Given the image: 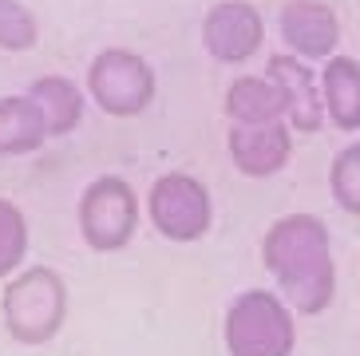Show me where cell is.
Wrapping results in <instances>:
<instances>
[{
	"label": "cell",
	"instance_id": "cell-1",
	"mask_svg": "<svg viewBox=\"0 0 360 356\" xmlns=\"http://www.w3.org/2000/svg\"><path fill=\"white\" fill-rule=\"evenodd\" d=\"M262 262L274 273V293L293 313H325L337 297V262L333 238L317 214H285L262 238Z\"/></svg>",
	"mask_w": 360,
	"mask_h": 356
},
{
	"label": "cell",
	"instance_id": "cell-2",
	"mask_svg": "<svg viewBox=\"0 0 360 356\" xmlns=\"http://www.w3.org/2000/svg\"><path fill=\"white\" fill-rule=\"evenodd\" d=\"M0 321L16 345H48L60 336L68 321V281L52 265H24L4 281L0 293Z\"/></svg>",
	"mask_w": 360,
	"mask_h": 356
},
{
	"label": "cell",
	"instance_id": "cell-3",
	"mask_svg": "<svg viewBox=\"0 0 360 356\" xmlns=\"http://www.w3.org/2000/svg\"><path fill=\"white\" fill-rule=\"evenodd\" d=\"M222 341L230 356H293V309L274 289H242L226 305Z\"/></svg>",
	"mask_w": 360,
	"mask_h": 356
},
{
	"label": "cell",
	"instance_id": "cell-4",
	"mask_svg": "<svg viewBox=\"0 0 360 356\" xmlns=\"http://www.w3.org/2000/svg\"><path fill=\"white\" fill-rule=\"evenodd\" d=\"M159 80L147 56L131 48H103L91 56L84 75V95L111 119H135L155 103Z\"/></svg>",
	"mask_w": 360,
	"mask_h": 356
},
{
	"label": "cell",
	"instance_id": "cell-5",
	"mask_svg": "<svg viewBox=\"0 0 360 356\" xmlns=\"http://www.w3.org/2000/svg\"><path fill=\"white\" fill-rule=\"evenodd\" d=\"M139 218H143V202L135 186L119 174H99L91 178L79 194L75 222H79V238L91 253H119L135 241Z\"/></svg>",
	"mask_w": 360,
	"mask_h": 356
},
{
	"label": "cell",
	"instance_id": "cell-6",
	"mask_svg": "<svg viewBox=\"0 0 360 356\" xmlns=\"http://www.w3.org/2000/svg\"><path fill=\"white\" fill-rule=\"evenodd\" d=\"M147 222L174 246L202 241L214 226V198L206 182L186 170H167L147 190Z\"/></svg>",
	"mask_w": 360,
	"mask_h": 356
},
{
	"label": "cell",
	"instance_id": "cell-7",
	"mask_svg": "<svg viewBox=\"0 0 360 356\" xmlns=\"http://www.w3.org/2000/svg\"><path fill=\"white\" fill-rule=\"evenodd\" d=\"M265 44V16L250 0H218L202 16V48L218 63H238L254 60Z\"/></svg>",
	"mask_w": 360,
	"mask_h": 356
},
{
	"label": "cell",
	"instance_id": "cell-8",
	"mask_svg": "<svg viewBox=\"0 0 360 356\" xmlns=\"http://www.w3.org/2000/svg\"><path fill=\"white\" fill-rule=\"evenodd\" d=\"M277 32H281L289 56L305 63H325L337 56L340 16L325 0H285L277 12Z\"/></svg>",
	"mask_w": 360,
	"mask_h": 356
},
{
	"label": "cell",
	"instance_id": "cell-9",
	"mask_svg": "<svg viewBox=\"0 0 360 356\" xmlns=\"http://www.w3.org/2000/svg\"><path fill=\"white\" fill-rule=\"evenodd\" d=\"M265 80L277 87L281 103H285V127L289 131L317 135L321 127H325L317 72H313L305 60H297V56L277 52V56H269V63H265Z\"/></svg>",
	"mask_w": 360,
	"mask_h": 356
},
{
	"label": "cell",
	"instance_id": "cell-10",
	"mask_svg": "<svg viewBox=\"0 0 360 356\" xmlns=\"http://www.w3.org/2000/svg\"><path fill=\"white\" fill-rule=\"evenodd\" d=\"M226 151L238 174L245 178H269L285 170L293 155V131L285 123H265V127H230L226 131Z\"/></svg>",
	"mask_w": 360,
	"mask_h": 356
},
{
	"label": "cell",
	"instance_id": "cell-11",
	"mask_svg": "<svg viewBox=\"0 0 360 356\" xmlns=\"http://www.w3.org/2000/svg\"><path fill=\"white\" fill-rule=\"evenodd\" d=\"M321 84V107L325 123L337 131H360V60L356 56H333L317 72Z\"/></svg>",
	"mask_w": 360,
	"mask_h": 356
},
{
	"label": "cell",
	"instance_id": "cell-12",
	"mask_svg": "<svg viewBox=\"0 0 360 356\" xmlns=\"http://www.w3.org/2000/svg\"><path fill=\"white\" fill-rule=\"evenodd\" d=\"M28 95H32V103L40 107L44 127H48V139H64V135H72L75 127L84 123L87 95H84V87L75 84L72 75L48 72V75H40V80H32Z\"/></svg>",
	"mask_w": 360,
	"mask_h": 356
},
{
	"label": "cell",
	"instance_id": "cell-13",
	"mask_svg": "<svg viewBox=\"0 0 360 356\" xmlns=\"http://www.w3.org/2000/svg\"><path fill=\"white\" fill-rule=\"evenodd\" d=\"M226 115L230 127H265V123H285V103L277 87L265 75H238L226 87Z\"/></svg>",
	"mask_w": 360,
	"mask_h": 356
},
{
	"label": "cell",
	"instance_id": "cell-14",
	"mask_svg": "<svg viewBox=\"0 0 360 356\" xmlns=\"http://www.w3.org/2000/svg\"><path fill=\"white\" fill-rule=\"evenodd\" d=\"M44 143H48V127L32 95H0V158L36 155Z\"/></svg>",
	"mask_w": 360,
	"mask_h": 356
},
{
	"label": "cell",
	"instance_id": "cell-15",
	"mask_svg": "<svg viewBox=\"0 0 360 356\" xmlns=\"http://www.w3.org/2000/svg\"><path fill=\"white\" fill-rule=\"evenodd\" d=\"M28 241H32V234H28L24 210L0 194V281H8V277H16L24 269Z\"/></svg>",
	"mask_w": 360,
	"mask_h": 356
},
{
	"label": "cell",
	"instance_id": "cell-16",
	"mask_svg": "<svg viewBox=\"0 0 360 356\" xmlns=\"http://www.w3.org/2000/svg\"><path fill=\"white\" fill-rule=\"evenodd\" d=\"M328 194L345 214L360 218V139L340 147L333 155V167H328Z\"/></svg>",
	"mask_w": 360,
	"mask_h": 356
},
{
	"label": "cell",
	"instance_id": "cell-17",
	"mask_svg": "<svg viewBox=\"0 0 360 356\" xmlns=\"http://www.w3.org/2000/svg\"><path fill=\"white\" fill-rule=\"evenodd\" d=\"M40 44V20L24 0H0V52H32Z\"/></svg>",
	"mask_w": 360,
	"mask_h": 356
}]
</instances>
